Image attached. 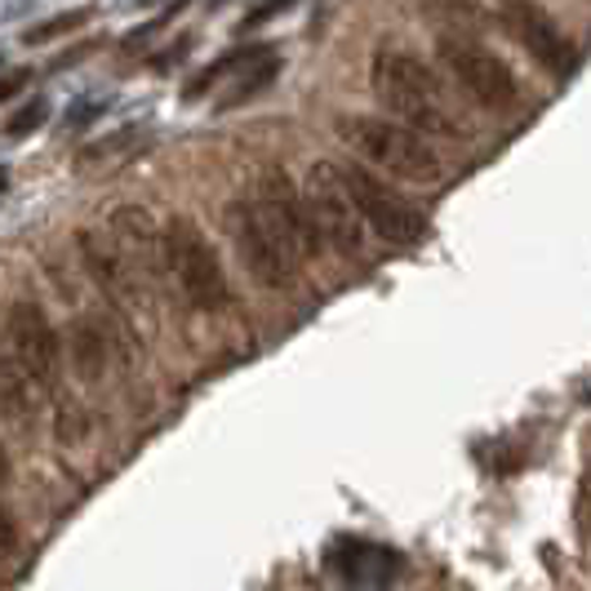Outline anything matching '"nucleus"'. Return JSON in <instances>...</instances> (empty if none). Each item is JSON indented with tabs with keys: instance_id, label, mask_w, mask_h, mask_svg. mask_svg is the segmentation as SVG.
<instances>
[{
	"instance_id": "14",
	"label": "nucleus",
	"mask_w": 591,
	"mask_h": 591,
	"mask_svg": "<svg viewBox=\"0 0 591 591\" xmlns=\"http://www.w3.org/2000/svg\"><path fill=\"white\" fill-rule=\"evenodd\" d=\"M276 76H280V59H276V54H267V59L249 63V72H245V76H240V81H236V85L218 98V107H240V103H249V98H253V94H262Z\"/></svg>"
},
{
	"instance_id": "16",
	"label": "nucleus",
	"mask_w": 591,
	"mask_h": 591,
	"mask_svg": "<svg viewBox=\"0 0 591 591\" xmlns=\"http://www.w3.org/2000/svg\"><path fill=\"white\" fill-rule=\"evenodd\" d=\"M81 23H90V10H68V14H59V19H45V23H37L23 41L28 45H45V41H59V37H68L72 28H81Z\"/></svg>"
},
{
	"instance_id": "11",
	"label": "nucleus",
	"mask_w": 591,
	"mask_h": 591,
	"mask_svg": "<svg viewBox=\"0 0 591 591\" xmlns=\"http://www.w3.org/2000/svg\"><path fill=\"white\" fill-rule=\"evenodd\" d=\"M76 245H81V258H85V271L94 276V284L121 312H129L138 303V276H134L129 253L121 249V240H107L98 231H81Z\"/></svg>"
},
{
	"instance_id": "21",
	"label": "nucleus",
	"mask_w": 591,
	"mask_h": 591,
	"mask_svg": "<svg viewBox=\"0 0 591 591\" xmlns=\"http://www.w3.org/2000/svg\"><path fill=\"white\" fill-rule=\"evenodd\" d=\"M10 476H14V463H10V449H6V445H0V489H6V485H10Z\"/></svg>"
},
{
	"instance_id": "17",
	"label": "nucleus",
	"mask_w": 591,
	"mask_h": 591,
	"mask_svg": "<svg viewBox=\"0 0 591 591\" xmlns=\"http://www.w3.org/2000/svg\"><path fill=\"white\" fill-rule=\"evenodd\" d=\"M45 116H50V103H45V98H32V103H23V107L6 121V134H10V138H28V134H37V129L45 125Z\"/></svg>"
},
{
	"instance_id": "4",
	"label": "nucleus",
	"mask_w": 591,
	"mask_h": 591,
	"mask_svg": "<svg viewBox=\"0 0 591 591\" xmlns=\"http://www.w3.org/2000/svg\"><path fill=\"white\" fill-rule=\"evenodd\" d=\"M339 178H343L356 214L365 218V227L379 240H387V245H418L427 236V214L401 187H392L379 169H370L365 160H339Z\"/></svg>"
},
{
	"instance_id": "13",
	"label": "nucleus",
	"mask_w": 591,
	"mask_h": 591,
	"mask_svg": "<svg viewBox=\"0 0 591 591\" xmlns=\"http://www.w3.org/2000/svg\"><path fill=\"white\" fill-rule=\"evenodd\" d=\"M72 356H76V370H81V379H103V370H107V361H112V343H107V334L94 325V321H76L72 325Z\"/></svg>"
},
{
	"instance_id": "1",
	"label": "nucleus",
	"mask_w": 591,
	"mask_h": 591,
	"mask_svg": "<svg viewBox=\"0 0 591 591\" xmlns=\"http://www.w3.org/2000/svg\"><path fill=\"white\" fill-rule=\"evenodd\" d=\"M370 85H374V98L383 103V112L427 138H449V143H463L467 129L463 121L454 116L449 98H445V85L436 81V72L409 54V50H379L374 63H370Z\"/></svg>"
},
{
	"instance_id": "18",
	"label": "nucleus",
	"mask_w": 591,
	"mask_h": 591,
	"mask_svg": "<svg viewBox=\"0 0 591 591\" xmlns=\"http://www.w3.org/2000/svg\"><path fill=\"white\" fill-rule=\"evenodd\" d=\"M289 6H293V0H258V6H253V10L240 19V32H253V28L271 23V19H276V14H284Z\"/></svg>"
},
{
	"instance_id": "8",
	"label": "nucleus",
	"mask_w": 591,
	"mask_h": 591,
	"mask_svg": "<svg viewBox=\"0 0 591 591\" xmlns=\"http://www.w3.org/2000/svg\"><path fill=\"white\" fill-rule=\"evenodd\" d=\"M502 32L551 76H573L578 68V50L573 41L560 32V23L538 6V0H502Z\"/></svg>"
},
{
	"instance_id": "15",
	"label": "nucleus",
	"mask_w": 591,
	"mask_h": 591,
	"mask_svg": "<svg viewBox=\"0 0 591 591\" xmlns=\"http://www.w3.org/2000/svg\"><path fill=\"white\" fill-rule=\"evenodd\" d=\"M54 436H59L63 445H81V440L90 436V414H85L81 405L63 401V405H59V414H54Z\"/></svg>"
},
{
	"instance_id": "20",
	"label": "nucleus",
	"mask_w": 591,
	"mask_h": 591,
	"mask_svg": "<svg viewBox=\"0 0 591 591\" xmlns=\"http://www.w3.org/2000/svg\"><path fill=\"white\" fill-rule=\"evenodd\" d=\"M187 50H191V41H178L169 54H160V59H156V72H169V68H174V59H183Z\"/></svg>"
},
{
	"instance_id": "9",
	"label": "nucleus",
	"mask_w": 591,
	"mask_h": 591,
	"mask_svg": "<svg viewBox=\"0 0 591 591\" xmlns=\"http://www.w3.org/2000/svg\"><path fill=\"white\" fill-rule=\"evenodd\" d=\"M6 339L19 356V365L32 374L37 387L54 392L59 387V374H63V348H59V330L54 321L45 317L41 303H14L10 308V321H6Z\"/></svg>"
},
{
	"instance_id": "19",
	"label": "nucleus",
	"mask_w": 591,
	"mask_h": 591,
	"mask_svg": "<svg viewBox=\"0 0 591 591\" xmlns=\"http://www.w3.org/2000/svg\"><path fill=\"white\" fill-rule=\"evenodd\" d=\"M28 81H32V72H10V76H0V103H10V98H19L23 90H28Z\"/></svg>"
},
{
	"instance_id": "12",
	"label": "nucleus",
	"mask_w": 591,
	"mask_h": 591,
	"mask_svg": "<svg viewBox=\"0 0 591 591\" xmlns=\"http://www.w3.org/2000/svg\"><path fill=\"white\" fill-rule=\"evenodd\" d=\"M271 54V45H240V50H231V54H222V59H214L209 68H200L187 85H183V98H205L222 76H231V72H240V68H249V63H258V59H267Z\"/></svg>"
},
{
	"instance_id": "7",
	"label": "nucleus",
	"mask_w": 591,
	"mask_h": 591,
	"mask_svg": "<svg viewBox=\"0 0 591 591\" xmlns=\"http://www.w3.org/2000/svg\"><path fill=\"white\" fill-rule=\"evenodd\" d=\"M308 209H312V222L321 231V240L339 253V258H352L361 262L365 258V218L356 214L343 178H339V165L334 160H317L312 174H308Z\"/></svg>"
},
{
	"instance_id": "6",
	"label": "nucleus",
	"mask_w": 591,
	"mask_h": 591,
	"mask_svg": "<svg viewBox=\"0 0 591 591\" xmlns=\"http://www.w3.org/2000/svg\"><path fill=\"white\" fill-rule=\"evenodd\" d=\"M227 231H231V245L245 262V271L262 284V289H289L293 276H299V253L284 245V236L271 227L267 209L253 200H231L227 209Z\"/></svg>"
},
{
	"instance_id": "3",
	"label": "nucleus",
	"mask_w": 591,
	"mask_h": 591,
	"mask_svg": "<svg viewBox=\"0 0 591 591\" xmlns=\"http://www.w3.org/2000/svg\"><path fill=\"white\" fill-rule=\"evenodd\" d=\"M160 231H165V271L183 289V299L196 312H222L231 303V284H227L222 258H218L214 240L200 231V222L187 214H174Z\"/></svg>"
},
{
	"instance_id": "10",
	"label": "nucleus",
	"mask_w": 591,
	"mask_h": 591,
	"mask_svg": "<svg viewBox=\"0 0 591 591\" xmlns=\"http://www.w3.org/2000/svg\"><path fill=\"white\" fill-rule=\"evenodd\" d=\"M258 205L267 209V218H271V227L284 236V245L299 253V258H312V253H321V231H317V222H312V209H308V196L293 187V178L284 174V169H267L262 178H258Z\"/></svg>"
},
{
	"instance_id": "22",
	"label": "nucleus",
	"mask_w": 591,
	"mask_h": 591,
	"mask_svg": "<svg viewBox=\"0 0 591 591\" xmlns=\"http://www.w3.org/2000/svg\"><path fill=\"white\" fill-rule=\"evenodd\" d=\"M209 6H222V0H209Z\"/></svg>"
},
{
	"instance_id": "2",
	"label": "nucleus",
	"mask_w": 591,
	"mask_h": 591,
	"mask_svg": "<svg viewBox=\"0 0 591 591\" xmlns=\"http://www.w3.org/2000/svg\"><path fill=\"white\" fill-rule=\"evenodd\" d=\"M339 134L356 152V160H365L370 169H379L387 178H401L414 187H436L445 178V160H440L436 143L392 116L352 112L339 121Z\"/></svg>"
},
{
	"instance_id": "5",
	"label": "nucleus",
	"mask_w": 591,
	"mask_h": 591,
	"mask_svg": "<svg viewBox=\"0 0 591 591\" xmlns=\"http://www.w3.org/2000/svg\"><path fill=\"white\" fill-rule=\"evenodd\" d=\"M436 59L445 63V72L463 85V94L476 107H485L494 116H507V112L520 107V81H516V72L494 50H485L480 41L445 32V37H436Z\"/></svg>"
}]
</instances>
